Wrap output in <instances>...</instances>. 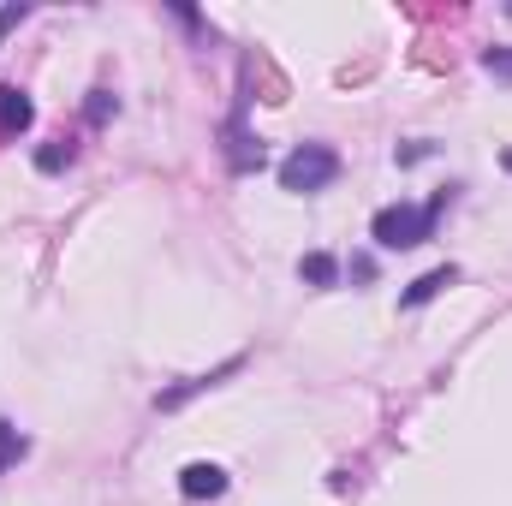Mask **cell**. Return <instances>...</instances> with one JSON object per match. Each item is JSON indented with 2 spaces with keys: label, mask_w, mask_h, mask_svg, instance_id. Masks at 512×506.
<instances>
[{
  "label": "cell",
  "mask_w": 512,
  "mask_h": 506,
  "mask_svg": "<svg viewBox=\"0 0 512 506\" xmlns=\"http://www.w3.org/2000/svg\"><path fill=\"white\" fill-rule=\"evenodd\" d=\"M501 161H507V173H512V149H507V155H501Z\"/></svg>",
  "instance_id": "14"
},
{
  "label": "cell",
  "mask_w": 512,
  "mask_h": 506,
  "mask_svg": "<svg viewBox=\"0 0 512 506\" xmlns=\"http://www.w3.org/2000/svg\"><path fill=\"white\" fill-rule=\"evenodd\" d=\"M179 495H185V501H215V495H227V471L197 459V465L179 471Z\"/></svg>",
  "instance_id": "4"
},
{
  "label": "cell",
  "mask_w": 512,
  "mask_h": 506,
  "mask_svg": "<svg viewBox=\"0 0 512 506\" xmlns=\"http://www.w3.org/2000/svg\"><path fill=\"white\" fill-rule=\"evenodd\" d=\"M24 453H30V441H24V435H18V429L0 417V471H6V465H18Z\"/></svg>",
  "instance_id": "9"
},
{
  "label": "cell",
  "mask_w": 512,
  "mask_h": 506,
  "mask_svg": "<svg viewBox=\"0 0 512 506\" xmlns=\"http://www.w3.org/2000/svg\"><path fill=\"white\" fill-rule=\"evenodd\" d=\"M108 114H114V96H108V90H90V120H96V126H102V120H108Z\"/></svg>",
  "instance_id": "12"
},
{
  "label": "cell",
  "mask_w": 512,
  "mask_h": 506,
  "mask_svg": "<svg viewBox=\"0 0 512 506\" xmlns=\"http://www.w3.org/2000/svg\"><path fill=\"white\" fill-rule=\"evenodd\" d=\"M483 66H489L495 78H512V48H489V54H483Z\"/></svg>",
  "instance_id": "11"
},
{
  "label": "cell",
  "mask_w": 512,
  "mask_h": 506,
  "mask_svg": "<svg viewBox=\"0 0 512 506\" xmlns=\"http://www.w3.org/2000/svg\"><path fill=\"white\" fill-rule=\"evenodd\" d=\"M227 167H233V173H251V167H262V143L245 131V102L233 108V126H227Z\"/></svg>",
  "instance_id": "3"
},
{
  "label": "cell",
  "mask_w": 512,
  "mask_h": 506,
  "mask_svg": "<svg viewBox=\"0 0 512 506\" xmlns=\"http://www.w3.org/2000/svg\"><path fill=\"white\" fill-rule=\"evenodd\" d=\"M233 370H239V358H227V364H221V370H215V376L179 381V387H167V393H155V411H179V405H185V399H197V393H203V387H215V381H221V376H233Z\"/></svg>",
  "instance_id": "7"
},
{
  "label": "cell",
  "mask_w": 512,
  "mask_h": 506,
  "mask_svg": "<svg viewBox=\"0 0 512 506\" xmlns=\"http://www.w3.org/2000/svg\"><path fill=\"white\" fill-rule=\"evenodd\" d=\"M298 274H304L310 286H334V280H340V262H334L328 251H310L304 262H298Z\"/></svg>",
  "instance_id": "8"
},
{
  "label": "cell",
  "mask_w": 512,
  "mask_h": 506,
  "mask_svg": "<svg viewBox=\"0 0 512 506\" xmlns=\"http://www.w3.org/2000/svg\"><path fill=\"white\" fill-rule=\"evenodd\" d=\"M447 286H459V268H453V262H441V268H429V274H417V280H411V286L399 292V304H405V310H417V304H429V298H441Z\"/></svg>",
  "instance_id": "5"
},
{
  "label": "cell",
  "mask_w": 512,
  "mask_h": 506,
  "mask_svg": "<svg viewBox=\"0 0 512 506\" xmlns=\"http://www.w3.org/2000/svg\"><path fill=\"white\" fill-rule=\"evenodd\" d=\"M18 24H24V6H0V42H6Z\"/></svg>",
  "instance_id": "13"
},
{
  "label": "cell",
  "mask_w": 512,
  "mask_h": 506,
  "mask_svg": "<svg viewBox=\"0 0 512 506\" xmlns=\"http://www.w3.org/2000/svg\"><path fill=\"white\" fill-rule=\"evenodd\" d=\"M447 203H453V191H435L429 203H387L382 215L370 221V239L382 251H411V245H423L435 233V221H441Z\"/></svg>",
  "instance_id": "1"
},
{
  "label": "cell",
  "mask_w": 512,
  "mask_h": 506,
  "mask_svg": "<svg viewBox=\"0 0 512 506\" xmlns=\"http://www.w3.org/2000/svg\"><path fill=\"white\" fill-rule=\"evenodd\" d=\"M66 161H72V143H48V149H36V167H42V173H60Z\"/></svg>",
  "instance_id": "10"
},
{
  "label": "cell",
  "mask_w": 512,
  "mask_h": 506,
  "mask_svg": "<svg viewBox=\"0 0 512 506\" xmlns=\"http://www.w3.org/2000/svg\"><path fill=\"white\" fill-rule=\"evenodd\" d=\"M334 173H340V155L328 149V143H304V149H292L286 161H280V191H322V185H334Z\"/></svg>",
  "instance_id": "2"
},
{
  "label": "cell",
  "mask_w": 512,
  "mask_h": 506,
  "mask_svg": "<svg viewBox=\"0 0 512 506\" xmlns=\"http://www.w3.org/2000/svg\"><path fill=\"white\" fill-rule=\"evenodd\" d=\"M30 120H36L30 96H24L18 84H0V137H18V131H30Z\"/></svg>",
  "instance_id": "6"
}]
</instances>
